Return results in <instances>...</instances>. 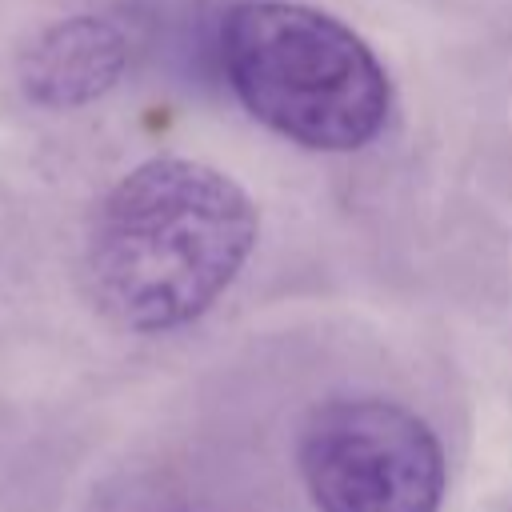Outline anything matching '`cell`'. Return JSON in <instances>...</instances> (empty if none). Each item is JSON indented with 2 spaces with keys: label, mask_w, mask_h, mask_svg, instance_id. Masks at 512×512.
I'll return each mask as SVG.
<instances>
[{
  "label": "cell",
  "mask_w": 512,
  "mask_h": 512,
  "mask_svg": "<svg viewBox=\"0 0 512 512\" xmlns=\"http://www.w3.org/2000/svg\"><path fill=\"white\" fill-rule=\"evenodd\" d=\"M132 44L116 20L68 16L44 28L20 56V88L40 108H80L124 76Z\"/></svg>",
  "instance_id": "277c9868"
},
{
  "label": "cell",
  "mask_w": 512,
  "mask_h": 512,
  "mask_svg": "<svg viewBox=\"0 0 512 512\" xmlns=\"http://www.w3.org/2000/svg\"><path fill=\"white\" fill-rule=\"evenodd\" d=\"M300 476L320 512H440L444 452L396 400L356 396L312 412Z\"/></svg>",
  "instance_id": "3957f363"
},
{
  "label": "cell",
  "mask_w": 512,
  "mask_h": 512,
  "mask_svg": "<svg viewBox=\"0 0 512 512\" xmlns=\"http://www.w3.org/2000/svg\"><path fill=\"white\" fill-rule=\"evenodd\" d=\"M216 52L236 100L292 144L352 152L388 120L392 84L384 64L320 8L240 0L220 20Z\"/></svg>",
  "instance_id": "7a4b0ae2"
},
{
  "label": "cell",
  "mask_w": 512,
  "mask_h": 512,
  "mask_svg": "<svg viewBox=\"0 0 512 512\" xmlns=\"http://www.w3.org/2000/svg\"><path fill=\"white\" fill-rule=\"evenodd\" d=\"M248 192L200 160L156 156L96 208L88 280L100 308L132 332H172L204 316L256 244Z\"/></svg>",
  "instance_id": "6da1fadb"
}]
</instances>
